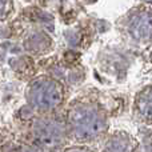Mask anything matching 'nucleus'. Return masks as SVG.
Masks as SVG:
<instances>
[{"label":"nucleus","instance_id":"9","mask_svg":"<svg viewBox=\"0 0 152 152\" xmlns=\"http://www.w3.org/2000/svg\"><path fill=\"white\" fill-rule=\"evenodd\" d=\"M12 11V0H0V20H4Z\"/></svg>","mask_w":152,"mask_h":152},{"label":"nucleus","instance_id":"10","mask_svg":"<svg viewBox=\"0 0 152 152\" xmlns=\"http://www.w3.org/2000/svg\"><path fill=\"white\" fill-rule=\"evenodd\" d=\"M61 152H94L91 148L86 147V145H74V147L64 148Z\"/></svg>","mask_w":152,"mask_h":152},{"label":"nucleus","instance_id":"6","mask_svg":"<svg viewBox=\"0 0 152 152\" xmlns=\"http://www.w3.org/2000/svg\"><path fill=\"white\" fill-rule=\"evenodd\" d=\"M137 142L126 131H116L108 135L103 152H137Z\"/></svg>","mask_w":152,"mask_h":152},{"label":"nucleus","instance_id":"2","mask_svg":"<svg viewBox=\"0 0 152 152\" xmlns=\"http://www.w3.org/2000/svg\"><path fill=\"white\" fill-rule=\"evenodd\" d=\"M63 84L51 76H37L29 81L26 89V99L29 107L43 113H52L64 100Z\"/></svg>","mask_w":152,"mask_h":152},{"label":"nucleus","instance_id":"7","mask_svg":"<svg viewBox=\"0 0 152 152\" xmlns=\"http://www.w3.org/2000/svg\"><path fill=\"white\" fill-rule=\"evenodd\" d=\"M51 44V40L47 35H44L43 32H35L29 37H27L26 40V48L27 51L31 52H44L47 51L48 45Z\"/></svg>","mask_w":152,"mask_h":152},{"label":"nucleus","instance_id":"11","mask_svg":"<svg viewBox=\"0 0 152 152\" xmlns=\"http://www.w3.org/2000/svg\"><path fill=\"white\" fill-rule=\"evenodd\" d=\"M142 1H143V3H147V4H151L152 0H142Z\"/></svg>","mask_w":152,"mask_h":152},{"label":"nucleus","instance_id":"5","mask_svg":"<svg viewBox=\"0 0 152 152\" xmlns=\"http://www.w3.org/2000/svg\"><path fill=\"white\" fill-rule=\"evenodd\" d=\"M134 115L142 123L152 126V84L145 86L135 95Z\"/></svg>","mask_w":152,"mask_h":152},{"label":"nucleus","instance_id":"1","mask_svg":"<svg viewBox=\"0 0 152 152\" xmlns=\"http://www.w3.org/2000/svg\"><path fill=\"white\" fill-rule=\"evenodd\" d=\"M68 135L79 143L97 140L107 132L108 119L103 107L91 99L75 100L66 116Z\"/></svg>","mask_w":152,"mask_h":152},{"label":"nucleus","instance_id":"12","mask_svg":"<svg viewBox=\"0 0 152 152\" xmlns=\"http://www.w3.org/2000/svg\"><path fill=\"white\" fill-rule=\"evenodd\" d=\"M88 1H95V0H88Z\"/></svg>","mask_w":152,"mask_h":152},{"label":"nucleus","instance_id":"3","mask_svg":"<svg viewBox=\"0 0 152 152\" xmlns=\"http://www.w3.org/2000/svg\"><path fill=\"white\" fill-rule=\"evenodd\" d=\"M35 144L43 151L53 152L63 148L68 135L66 119H59L53 113H43L35 119L31 127Z\"/></svg>","mask_w":152,"mask_h":152},{"label":"nucleus","instance_id":"4","mask_svg":"<svg viewBox=\"0 0 152 152\" xmlns=\"http://www.w3.org/2000/svg\"><path fill=\"white\" fill-rule=\"evenodd\" d=\"M120 28L136 44L152 43V8L139 5L131 10L123 16Z\"/></svg>","mask_w":152,"mask_h":152},{"label":"nucleus","instance_id":"8","mask_svg":"<svg viewBox=\"0 0 152 152\" xmlns=\"http://www.w3.org/2000/svg\"><path fill=\"white\" fill-rule=\"evenodd\" d=\"M139 152H152V132H148L142 139V143L137 145Z\"/></svg>","mask_w":152,"mask_h":152}]
</instances>
